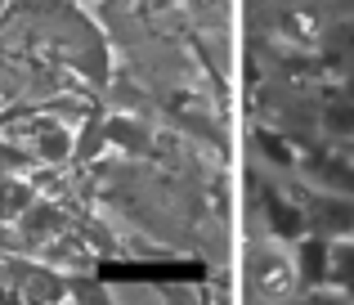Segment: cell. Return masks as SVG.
I'll return each mask as SVG.
<instances>
[]
</instances>
